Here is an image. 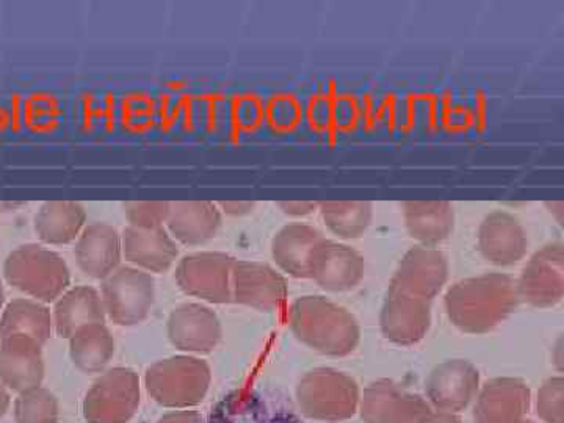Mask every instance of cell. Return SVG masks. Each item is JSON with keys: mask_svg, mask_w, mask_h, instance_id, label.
<instances>
[{"mask_svg": "<svg viewBox=\"0 0 564 423\" xmlns=\"http://www.w3.org/2000/svg\"><path fill=\"white\" fill-rule=\"evenodd\" d=\"M3 278L11 288L44 304L57 302L70 282L65 259L39 243L21 245L11 251L3 263Z\"/></svg>", "mask_w": 564, "mask_h": 423, "instance_id": "3", "label": "cell"}, {"mask_svg": "<svg viewBox=\"0 0 564 423\" xmlns=\"http://www.w3.org/2000/svg\"><path fill=\"white\" fill-rule=\"evenodd\" d=\"M210 383L209 364L191 355L161 359L144 372V386L151 399L172 410H191L202 404Z\"/></svg>", "mask_w": 564, "mask_h": 423, "instance_id": "4", "label": "cell"}, {"mask_svg": "<svg viewBox=\"0 0 564 423\" xmlns=\"http://www.w3.org/2000/svg\"><path fill=\"white\" fill-rule=\"evenodd\" d=\"M13 415L17 423H58L61 406L57 397L50 389L36 386L18 393L13 403Z\"/></svg>", "mask_w": 564, "mask_h": 423, "instance_id": "30", "label": "cell"}, {"mask_svg": "<svg viewBox=\"0 0 564 423\" xmlns=\"http://www.w3.org/2000/svg\"><path fill=\"white\" fill-rule=\"evenodd\" d=\"M236 261L226 252H193L177 263L174 280L185 295L212 304L232 303V269Z\"/></svg>", "mask_w": 564, "mask_h": 423, "instance_id": "8", "label": "cell"}, {"mask_svg": "<svg viewBox=\"0 0 564 423\" xmlns=\"http://www.w3.org/2000/svg\"><path fill=\"white\" fill-rule=\"evenodd\" d=\"M295 397L304 417L340 423L350 421L358 413L361 392L350 375L333 367H317L300 378Z\"/></svg>", "mask_w": 564, "mask_h": 423, "instance_id": "5", "label": "cell"}, {"mask_svg": "<svg viewBox=\"0 0 564 423\" xmlns=\"http://www.w3.org/2000/svg\"><path fill=\"white\" fill-rule=\"evenodd\" d=\"M366 273V261L355 248L325 239L317 248L311 267V280L326 292H350Z\"/></svg>", "mask_w": 564, "mask_h": 423, "instance_id": "17", "label": "cell"}, {"mask_svg": "<svg viewBox=\"0 0 564 423\" xmlns=\"http://www.w3.org/2000/svg\"><path fill=\"white\" fill-rule=\"evenodd\" d=\"M318 204L315 202H281L278 203V207L282 210V214L289 215V217H306V215L314 214L318 209Z\"/></svg>", "mask_w": 564, "mask_h": 423, "instance_id": "33", "label": "cell"}, {"mask_svg": "<svg viewBox=\"0 0 564 423\" xmlns=\"http://www.w3.org/2000/svg\"><path fill=\"white\" fill-rule=\"evenodd\" d=\"M529 237L518 218L497 210L481 221L478 229V250L486 261L511 267L525 258Z\"/></svg>", "mask_w": 564, "mask_h": 423, "instance_id": "18", "label": "cell"}, {"mask_svg": "<svg viewBox=\"0 0 564 423\" xmlns=\"http://www.w3.org/2000/svg\"><path fill=\"white\" fill-rule=\"evenodd\" d=\"M293 336L311 350L332 358L350 356L361 343L355 315L321 295L296 299L289 310Z\"/></svg>", "mask_w": 564, "mask_h": 423, "instance_id": "2", "label": "cell"}, {"mask_svg": "<svg viewBox=\"0 0 564 423\" xmlns=\"http://www.w3.org/2000/svg\"><path fill=\"white\" fill-rule=\"evenodd\" d=\"M165 226L176 242L199 247L217 236L221 226V214L217 204L210 202L172 203Z\"/></svg>", "mask_w": 564, "mask_h": 423, "instance_id": "23", "label": "cell"}, {"mask_svg": "<svg viewBox=\"0 0 564 423\" xmlns=\"http://www.w3.org/2000/svg\"><path fill=\"white\" fill-rule=\"evenodd\" d=\"M43 380V345L28 336L0 339V381L10 392L28 391Z\"/></svg>", "mask_w": 564, "mask_h": 423, "instance_id": "19", "label": "cell"}, {"mask_svg": "<svg viewBox=\"0 0 564 423\" xmlns=\"http://www.w3.org/2000/svg\"><path fill=\"white\" fill-rule=\"evenodd\" d=\"M289 285L285 278L269 263L236 261L232 269V302L273 313L288 302Z\"/></svg>", "mask_w": 564, "mask_h": 423, "instance_id": "13", "label": "cell"}, {"mask_svg": "<svg viewBox=\"0 0 564 423\" xmlns=\"http://www.w3.org/2000/svg\"><path fill=\"white\" fill-rule=\"evenodd\" d=\"M521 423H536V422H533V421H527V419H525V421H522Z\"/></svg>", "mask_w": 564, "mask_h": 423, "instance_id": "40", "label": "cell"}, {"mask_svg": "<svg viewBox=\"0 0 564 423\" xmlns=\"http://www.w3.org/2000/svg\"><path fill=\"white\" fill-rule=\"evenodd\" d=\"M532 404V391L521 378L497 377L477 393L475 423H521Z\"/></svg>", "mask_w": 564, "mask_h": 423, "instance_id": "15", "label": "cell"}, {"mask_svg": "<svg viewBox=\"0 0 564 423\" xmlns=\"http://www.w3.org/2000/svg\"><path fill=\"white\" fill-rule=\"evenodd\" d=\"M87 212L76 202H47L36 212L33 228L43 243L68 245L84 231Z\"/></svg>", "mask_w": 564, "mask_h": 423, "instance_id": "26", "label": "cell"}, {"mask_svg": "<svg viewBox=\"0 0 564 423\" xmlns=\"http://www.w3.org/2000/svg\"><path fill=\"white\" fill-rule=\"evenodd\" d=\"M549 212L556 218L560 225H563V202H547L545 203Z\"/></svg>", "mask_w": 564, "mask_h": 423, "instance_id": "38", "label": "cell"}, {"mask_svg": "<svg viewBox=\"0 0 564 423\" xmlns=\"http://www.w3.org/2000/svg\"><path fill=\"white\" fill-rule=\"evenodd\" d=\"M11 404V395L7 386L0 381V419L7 414V411L10 410Z\"/></svg>", "mask_w": 564, "mask_h": 423, "instance_id": "37", "label": "cell"}, {"mask_svg": "<svg viewBox=\"0 0 564 423\" xmlns=\"http://www.w3.org/2000/svg\"><path fill=\"white\" fill-rule=\"evenodd\" d=\"M478 391L480 372L467 359L437 364L425 381V400L437 413H462L473 403Z\"/></svg>", "mask_w": 564, "mask_h": 423, "instance_id": "11", "label": "cell"}, {"mask_svg": "<svg viewBox=\"0 0 564 423\" xmlns=\"http://www.w3.org/2000/svg\"><path fill=\"white\" fill-rule=\"evenodd\" d=\"M3 304H6V291H3L2 282H0V314H2Z\"/></svg>", "mask_w": 564, "mask_h": 423, "instance_id": "39", "label": "cell"}, {"mask_svg": "<svg viewBox=\"0 0 564 423\" xmlns=\"http://www.w3.org/2000/svg\"><path fill=\"white\" fill-rule=\"evenodd\" d=\"M129 226L137 229L162 228L169 220L172 203L169 202H128L122 204Z\"/></svg>", "mask_w": 564, "mask_h": 423, "instance_id": "31", "label": "cell"}, {"mask_svg": "<svg viewBox=\"0 0 564 423\" xmlns=\"http://www.w3.org/2000/svg\"><path fill=\"white\" fill-rule=\"evenodd\" d=\"M122 258L147 273H165L180 256L176 240L165 226L154 229L128 228L121 234Z\"/></svg>", "mask_w": 564, "mask_h": 423, "instance_id": "21", "label": "cell"}, {"mask_svg": "<svg viewBox=\"0 0 564 423\" xmlns=\"http://www.w3.org/2000/svg\"><path fill=\"white\" fill-rule=\"evenodd\" d=\"M538 417L544 423H564V378L545 380L536 395Z\"/></svg>", "mask_w": 564, "mask_h": 423, "instance_id": "32", "label": "cell"}, {"mask_svg": "<svg viewBox=\"0 0 564 423\" xmlns=\"http://www.w3.org/2000/svg\"><path fill=\"white\" fill-rule=\"evenodd\" d=\"M519 302L533 307H554L564 296V247L562 242L544 245L534 252L516 281Z\"/></svg>", "mask_w": 564, "mask_h": 423, "instance_id": "9", "label": "cell"}, {"mask_svg": "<svg viewBox=\"0 0 564 423\" xmlns=\"http://www.w3.org/2000/svg\"><path fill=\"white\" fill-rule=\"evenodd\" d=\"M380 326L389 343L413 347L422 343L432 328V303L388 289L381 307Z\"/></svg>", "mask_w": 564, "mask_h": 423, "instance_id": "16", "label": "cell"}, {"mask_svg": "<svg viewBox=\"0 0 564 423\" xmlns=\"http://www.w3.org/2000/svg\"><path fill=\"white\" fill-rule=\"evenodd\" d=\"M358 411L364 423H419L433 410L419 393L381 378L364 389Z\"/></svg>", "mask_w": 564, "mask_h": 423, "instance_id": "10", "label": "cell"}, {"mask_svg": "<svg viewBox=\"0 0 564 423\" xmlns=\"http://www.w3.org/2000/svg\"><path fill=\"white\" fill-rule=\"evenodd\" d=\"M106 318L101 293L91 285H76L68 289L54 303V310H52L55 332L58 337L66 340H69L82 326L106 323Z\"/></svg>", "mask_w": 564, "mask_h": 423, "instance_id": "24", "label": "cell"}, {"mask_svg": "<svg viewBox=\"0 0 564 423\" xmlns=\"http://www.w3.org/2000/svg\"><path fill=\"white\" fill-rule=\"evenodd\" d=\"M77 265L93 280H106L120 267L121 234L109 223L95 221L85 226L74 248Z\"/></svg>", "mask_w": 564, "mask_h": 423, "instance_id": "20", "label": "cell"}, {"mask_svg": "<svg viewBox=\"0 0 564 423\" xmlns=\"http://www.w3.org/2000/svg\"><path fill=\"white\" fill-rule=\"evenodd\" d=\"M113 334L106 323L82 326L69 339V358L80 372L101 373L115 355Z\"/></svg>", "mask_w": 564, "mask_h": 423, "instance_id": "28", "label": "cell"}, {"mask_svg": "<svg viewBox=\"0 0 564 423\" xmlns=\"http://www.w3.org/2000/svg\"><path fill=\"white\" fill-rule=\"evenodd\" d=\"M444 304L448 321L459 332L486 334L514 313L518 288L510 274L485 273L452 285Z\"/></svg>", "mask_w": 564, "mask_h": 423, "instance_id": "1", "label": "cell"}, {"mask_svg": "<svg viewBox=\"0 0 564 423\" xmlns=\"http://www.w3.org/2000/svg\"><path fill=\"white\" fill-rule=\"evenodd\" d=\"M141 403L140 377L129 367L104 372L85 393L82 415L87 423H129Z\"/></svg>", "mask_w": 564, "mask_h": 423, "instance_id": "6", "label": "cell"}, {"mask_svg": "<svg viewBox=\"0 0 564 423\" xmlns=\"http://www.w3.org/2000/svg\"><path fill=\"white\" fill-rule=\"evenodd\" d=\"M52 328L54 323L50 307L36 300H13L0 314V339L9 336H28L44 347L51 339Z\"/></svg>", "mask_w": 564, "mask_h": 423, "instance_id": "27", "label": "cell"}, {"mask_svg": "<svg viewBox=\"0 0 564 423\" xmlns=\"http://www.w3.org/2000/svg\"><path fill=\"white\" fill-rule=\"evenodd\" d=\"M218 206L229 217H245V215H250L256 209L254 202H220Z\"/></svg>", "mask_w": 564, "mask_h": 423, "instance_id": "35", "label": "cell"}, {"mask_svg": "<svg viewBox=\"0 0 564 423\" xmlns=\"http://www.w3.org/2000/svg\"><path fill=\"white\" fill-rule=\"evenodd\" d=\"M101 299L104 311L113 325L122 328L140 325L154 306V278L135 267H118L102 280Z\"/></svg>", "mask_w": 564, "mask_h": 423, "instance_id": "7", "label": "cell"}, {"mask_svg": "<svg viewBox=\"0 0 564 423\" xmlns=\"http://www.w3.org/2000/svg\"><path fill=\"white\" fill-rule=\"evenodd\" d=\"M447 280L448 261L444 252L421 245L403 256L389 282V291L433 303Z\"/></svg>", "mask_w": 564, "mask_h": 423, "instance_id": "12", "label": "cell"}, {"mask_svg": "<svg viewBox=\"0 0 564 423\" xmlns=\"http://www.w3.org/2000/svg\"><path fill=\"white\" fill-rule=\"evenodd\" d=\"M323 240H325L323 234L313 226L292 223L273 237V261L289 276L296 280H311L313 258Z\"/></svg>", "mask_w": 564, "mask_h": 423, "instance_id": "22", "label": "cell"}, {"mask_svg": "<svg viewBox=\"0 0 564 423\" xmlns=\"http://www.w3.org/2000/svg\"><path fill=\"white\" fill-rule=\"evenodd\" d=\"M158 423H206V421L198 411L177 410L163 414Z\"/></svg>", "mask_w": 564, "mask_h": 423, "instance_id": "34", "label": "cell"}, {"mask_svg": "<svg viewBox=\"0 0 564 423\" xmlns=\"http://www.w3.org/2000/svg\"><path fill=\"white\" fill-rule=\"evenodd\" d=\"M318 207L329 231L344 240L362 237L373 218V206L369 202H323Z\"/></svg>", "mask_w": 564, "mask_h": 423, "instance_id": "29", "label": "cell"}, {"mask_svg": "<svg viewBox=\"0 0 564 423\" xmlns=\"http://www.w3.org/2000/svg\"><path fill=\"white\" fill-rule=\"evenodd\" d=\"M403 217L408 232L422 247H436L454 232L455 210L447 202H406Z\"/></svg>", "mask_w": 564, "mask_h": 423, "instance_id": "25", "label": "cell"}, {"mask_svg": "<svg viewBox=\"0 0 564 423\" xmlns=\"http://www.w3.org/2000/svg\"><path fill=\"white\" fill-rule=\"evenodd\" d=\"M166 336L176 350L188 355H209L220 344L221 322L204 304H181L166 321Z\"/></svg>", "mask_w": 564, "mask_h": 423, "instance_id": "14", "label": "cell"}, {"mask_svg": "<svg viewBox=\"0 0 564 423\" xmlns=\"http://www.w3.org/2000/svg\"><path fill=\"white\" fill-rule=\"evenodd\" d=\"M419 423H463L462 417L458 414L451 413H430L425 415Z\"/></svg>", "mask_w": 564, "mask_h": 423, "instance_id": "36", "label": "cell"}]
</instances>
